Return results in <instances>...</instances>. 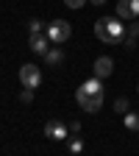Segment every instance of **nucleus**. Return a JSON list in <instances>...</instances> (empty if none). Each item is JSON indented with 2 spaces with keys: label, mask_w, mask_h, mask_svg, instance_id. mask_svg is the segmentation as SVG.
I'll return each instance as SVG.
<instances>
[{
  "label": "nucleus",
  "mask_w": 139,
  "mask_h": 156,
  "mask_svg": "<svg viewBox=\"0 0 139 156\" xmlns=\"http://www.w3.org/2000/svg\"><path fill=\"white\" fill-rule=\"evenodd\" d=\"M128 28L123 25V20H117V17H100L95 23V36L100 39V42L106 45H120L123 39H125Z\"/></svg>",
  "instance_id": "obj_2"
},
{
  "label": "nucleus",
  "mask_w": 139,
  "mask_h": 156,
  "mask_svg": "<svg viewBox=\"0 0 139 156\" xmlns=\"http://www.w3.org/2000/svg\"><path fill=\"white\" fill-rule=\"evenodd\" d=\"M19 81H23V87H28V89H36L39 84H42V70H39L36 64H23L19 67Z\"/></svg>",
  "instance_id": "obj_4"
},
{
  "label": "nucleus",
  "mask_w": 139,
  "mask_h": 156,
  "mask_svg": "<svg viewBox=\"0 0 139 156\" xmlns=\"http://www.w3.org/2000/svg\"><path fill=\"white\" fill-rule=\"evenodd\" d=\"M131 36H139V25H131V31H128Z\"/></svg>",
  "instance_id": "obj_18"
},
{
  "label": "nucleus",
  "mask_w": 139,
  "mask_h": 156,
  "mask_svg": "<svg viewBox=\"0 0 139 156\" xmlns=\"http://www.w3.org/2000/svg\"><path fill=\"white\" fill-rule=\"evenodd\" d=\"M42 28H45V25L39 23V20H31V23H28V31H31V34H42Z\"/></svg>",
  "instance_id": "obj_13"
},
{
  "label": "nucleus",
  "mask_w": 139,
  "mask_h": 156,
  "mask_svg": "<svg viewBox=\"0 0 139 156\" xmlns=\"http://www.w3.org/2000/svg\"><path fill=\"white\" fill-rule=\"evenodd\" d=\"M47 45H50V36H47V34H31V42H28V48H31L36 56H45V53L50 50Z\"/></svg>",
  "instance_id": "obj_7"
},
{
  "label": "nucleus",
  "mask_w": 139,
  "mask_h": 156,
  "mask_svg": "<svg viewBox=\"0 0 139 156\" xmlns=\"http://www.w3.org/2000/svg\"><path fill=\"white\" fill-rule=\"evenodd\" d=\"M117 14H120V20H136L139 17V0H120L117 3Z\"/></svg>",
  "instance_id": "obj_6"
},
{
  "label": "nucleus",
  "mask_w": 139,
  "mask_h": 156,
  "mask_svg": "<svg viewBox=\"0 0 139 156\" xmlns=\"http://www.w3.org/2000/svg\"><path fill=\"white\" fill-rule=\"evenodd\" d=\"M81 151H84V142L78 140V136H72L70 140V153H81Z\"/></svg>",
  "instance_id": "obj_12"
},
{
  "label": "nucleus",
  "mask_w": 139,
  "mask_h": 156,
  "mask_svg": "<svg viewBox=\"0 0 139 156\" xmlns=\"http://www.w3.org/2000/svg\"><path fill=\"white\" fill-rule=\"evenodd\" d=\"M64 3H67V6H70V9H81V6H84V3H86V0H64Z\"/></svg>",
  "instance_id": "obj_16"
},
{
  "label": "nucleus",
  "mask_w": 139,
  "mask_h": 156,
  "mask_svg": "<svg viewBox=\"0 0 139 156\" xmlns=\"http://www.w3.org/2000/svg\"><path fill=\"white\" fill-rule=\"evenodd\" d=\"M125 48H136V36H131V34H128V39H125Z\"/></svg>",
  "instance_id": "obj_17"
},
{
  "label": "nucleus",
  "mask_w": 139,
  "mask_h": 156,
  "mask_svg": "<svg viewBox=\"0 0 139 156\" xmlns=\"http://www.w3.org/2000/svg\"><path fill=\"white\" fill-rule=\"evenodd\" d=\"M45 34L50 36V42L61 45V42H67V39L72 36V25L67 23V20H53V23L45 28Z\"/></svg>",
  "instance_id": "obj_3"
},
{
  "label": "nucleus",
  "mask_w": 139,
  "mask_h": 156,
  "mask_svg": "<svg viewBox=\"0 0 139 156\" xmlns=\"http://www.w3.org/2000/svg\"><path fill=\"white\" fill-rule=\"evenodd\" d=\"M123 123H125L128 131H139V114H134V112L125 114V117H123Z\"/></svg>",
  "instance_id": "obj_10"
},
{
  "label": "nucleus",
  "mask_w": 139,
  "mask_h": 156,
  "mask_svg": "<svg viewBox=\"0 0 139 156\" xmlns=\"http://www.w3.org/2000/svg\"><path fill=\"white\" fill-rule=\"evenodd\" d=\"M136 89H139V87H136Z\"/></svg>",
  "instance_id": "obj_20"
},
{
  "label": "nucleus",
  "mask_w": 139,
  "mask_h": 156,
  "mask_svg": "<svg viewBox=\"0 0 139 156\" xmlns=\"http://www.w3.org/2000/svg\"><path fill=\"white\" fill-rule=\"evenodd\" d=\"M114 112L117 114H125L128 112V101H125V98H117V101H114Z\"/></svg>",
  "instance_id": "obj_11"
},
{
  "label": "nucleus",
  "mask_w": 139,
  "mask_h": 156,
  "mask_svg": "<svg viewBox=\"0 0 139 156\" xmlns=\"http://www.w3.org/2000/svg\"><path fill=\"white\" fill-rule=\"evenodd\" d=\"M45 136H50V140H67L70 136V128H67V123L64 120H58V117H53V120H47L45 123Z\"/></svg>",
  "instance_id": "obj_5"
},
{
  "label": "nucleus",
  "mask_w": 139,
  "mask_h": 156,
  "mask_svg": "<svg viewBox=\"0 0 139 156\" xmlns=\"http://www.w3.org/2000/svg\"><path fill=\"white\" fill-rule=\"evenodd\" d=\"M67 128H70V134H78V131H81V123H78V120H70Z\"/></svg>",
  "instance_id": "obj_15"
},
{
  "label": "nucleus",
  "mask_w": 139,
  "mask_h": 156,
  "mask_svg": "<svg viewBox=\"0 0 139 156\" xmlns=\"http://www.w3.org/2000/svg\"><path fill=\"white\" fill-rule=\"evenodd\" d=\"M89 3H95V6H103V3H106V0H89Z\"/></svg>",
  "instance_id": "obj_19"
},
{
  "label": "nucleus",
  "mask_w": 139,
  "mask_h": 156,
  "mask_svg": "<svg viewBox=\"0 0 139 156\" xmlns=\"http://www.w3.org/2000/svg\"><path fill=\"white\" fill-rule=\"evenodd\" d=\"M95 75L97 78H109L111 75V70H114V62H111V58L109 56H100V58H95Z\"/></svg>",
  "instance_id": "obj_8"
},
{
  "label": "nucleus",
  "mask_w": 139,
  "mask_h": 156,
  "mask_svg": "<svg viewBox=\"0 0 139 156\" xmlns=\"http://www.w3.org/2000/svg\"><path fill=\"white\" fill-rule=\"evenodd\" d=\"M45 62H47V64H61V62H64V53L58 50V48H53V50L45 53Z\"/></svg>",
  "instance_id": "obj_9"
},
{
  "label": "nucleus",
  "mask_w": 139,
  "mask_h": 156,
  "mask_svg": "<svg viewBox=\"0 0 139 156\" xmlns=\"http://www.w3.org/2000/svg\"><path fill=\"white\" fill-rule=\"evenodd\" d=\"M103 78H89V81H84L81 87H78V92H75V101H78V106H81L84 112H97L103 106Z\"/></svg>",
  "instance_id": "obj_1"
},
{
  "label": "nucleus",
  "mask_w": 139,
  "mask_h": 156,
  "mask_svg": "<svg viewBox=\"0 0 139 156\" xmlns=\"http://www.w3.org/2000/svg\"><path fill=\"white\" fill-rule=\"evenodd\" d=\"M19 101H23V103H31V101H33V89H28V87H25V92L19 95Z\"/></svg>",
  "instance_id": "obj_14"
}]
</instances>
